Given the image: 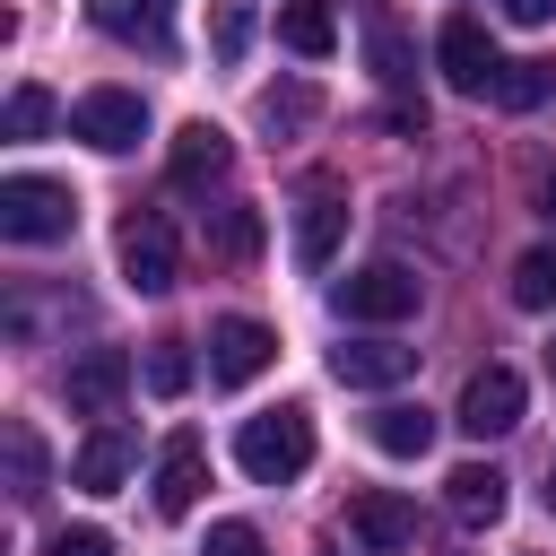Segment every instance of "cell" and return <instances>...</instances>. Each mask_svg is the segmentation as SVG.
Segmentation results:
<instances>
[{
    "mask_svg": "<svg viewBox=\"0 0 556 556\" xmlns=\"http://www.w3.org/2000/svg\"><path fill=\"white\" fill-rule=\"evenodd\" d=\"M235 460H243V478H252V486H287V478H304V469H313V417H304L295 400H278V408L243 417Z\"/></svg>",
    "mask_w": 556,
    "mask_h": 556,
    "instance_id": "cell-1",
    "label": "cell"
},
{
    "mask_svg": "<svg viewBox=\"0 0 556 556\" xmlns=\"http://www.w3.org/2000/svg\"><path fill=\"white\" fill-rule=\"evenodd\" d=\"M70 226H78L70 182H52V174H9L0 182V235L9 243H61Z\"/></svg>",
    "mask_w": 556,
    "mask_h": 556,
    "instance_id": "cell-2",
    "label": "cell"
},
{
    "mask_svg": "<svg viewBox=\"0 0 556 556\" xmlns=\"http://www.w3.org/2000/svg\"><path fill=\"white\" fill-rule=\"evenodd\" d=\"M70 139H87L96 156H130V148L148 139V104H139L130 87H87V96L70 104Z\"/></svg>",
    "mask_w": 556,
    "mask_h": 556,
    "instance_id": "cell-3",
    "label": "cell"
},
{
    "mask_svg": "<svg viewBox=\"0 0 556 556\" xmlns=\"http://www.w3.org/2000/svg\"><path fill=\"white\" fill-rule=\"evenodd\" d=\"M417 295H426V287H417V269H400V261H365V269H348V278H339V295H330V304H339L348 321H408V313H417Z\"/></svg>",
    "mask_w": 556,
    "mask_h": 556,
    "instance_id": "cell-4",
    "label": "cell"
},
{
    "mask_svg": "<svg viewBox=\"0 0 556 556\" xmlns=\"http://www.w3.org/2000/svg\"><path fill=\"white\" fill-rule=\"evenodd\" d=\"M521 400H530V391H521V374H513V365H478V374L460 382L452 426H460V434H478V443H486V434H513V426H521Z\"/></svg>",
    "mask_w": 556,
    "mask_h": 556,
    "instance_id": "cell-5",
    "label": "cell"
},
{
    "mask_svg": "<svg viewBox=\"0 0 556 556\" xmlns=\"http://www.w3.org/2000/svg\"><path fill=\"white\" fill-rule=\"evenodd\" d=\"M113 252H122V278H130L139 295H165V287H174V226H165L156 208H130L122 235H113Z\"/></svg>",
    "mask_w": 556,
    "mask_h": 556,
    "instance_id": "cell-6",
    "label": "cell"
},
{
    "mask_svg": "<svg viewBox=\"0 0 556 556\" xmlns=\"http://www.w3.org/2000/svg\"><path fill=\"white\" fill-rule=\"evenodd\" d=\"M278 365V330L269 321H252V313H226L217 330H208V382H252V374H269Z\"/></svg>",
    "mask_w": 556,
    "mask_h": 556,
    "instance_id": "cell-7",
    "label": "cell"
},
{
    "mask_svg": "<svg viewBox=\"0 0 556 556\" xmlns=\"http://www.w3.org/2000/svg\"><path fill=\"white\" fill-rule=\"evenodd\" d=\"M348 539H356L365 556H400V547L417 539V504L391 495V486H356V495H348Z\"/></svg>",
    "mask_w": 556,
    "mask_h": 556,
    "instance_id": "cell-8",
    "label": "cell"
},
{
    "mask_svg": "<svg viewBox=\"0 0 556 556\" xmlns=\"http://www.w3.org/2000/svg\"><path fill=\"white\" fill-rule=\"evenodd\" d=\"M339 235H348V200H339L330 174H313L304 182V208H295V269H330Z\"/></svg>",
    "mask_w": 556,
    "mask_h": 556,
    "instance_id": "cell-9",
    "label": "cell"
},
{
    "mask_svg": "<svg viewBox=\"0 0 556 556\" xmlns=\"http://www.w3.org/2000/svg\"><path fill=\"white\" fill-rule=\"evenodd\" d=\"M434 61H443V78L460 87V96H495V43H486V26L478 17H452L443 35H434Z\"/></svg>",
    "mask_w": 556,
    "mask_h": 556,
    "instance_id": "cell-10",
    "label": "cell"
},
{
    "mask_svg": "<svg viewBox=\"0 0 556 556\" xmlns=\"http://www.w3.org/2000/svg\"><path fill=\"white\" fill-rule=\"evenodd\" d=\"M200 486H208V443L182 426V434H165V452H156V513L182 521V513L200 504Z\"/></svg>",
    "mask_w": 556,
    "mask_h": 556,
    "instance_id": "cell-11",
    "label": "cell"
},
{
    "mask_svg": "<svg viewBox=\"0 0 556 556\" xmlns=\"http://www.w3.org/2000/svg\"><path fill=\"white\" fill-rule=\"evenodd\" d=\"M226 165H235V139L217 122H182L174 130V156H165L174 191H208V182H226Z\"/></svg>",
    "mask_w": 556,
    "mask_h": 556,
    "instance_id": "cell-12",
    "label": "cell"
},
{
    "mask_svg": "<svg viewBox=\"0 0 556 556\" xmlns=\"http://www.w3.org/2000/svg\"><path fill=\"white\" fill-rule=\"evenodd\" d=\"M330 374L348 391H391V382L417 374V348H400V339H348V348H330Z\"/></svg>",
    "mask_w": 556,
    "mask_h": 556,
    "instance_id": "cell-13",
    "label": "cell"
},
{
    "mask_svg": "<svg viewBox=\"0 0 556 556\" xmlns=\"http://www.w3.org/2000/svg\"><path fill=\"white\" fill-rule=\"evenodd\" d=\"M122 391H130V356H122V348H87V356L70 365V408H78V417H113Z\"/></svg>",
    "mask_w": 556,
    "mask_h": 556,
    "instance_id": "cell-14",
    "label": "cell"
},
{
    "mask_svg": "<svg viewBox=\"0 0 556 556\" xmlns=\"http://www.w3.org/2000/svg\"><path fill=\"white\" fill-rule=\"evenodd\" d=\"M443 504H452V521H460V530H486V521H504V469H486V460H460V469L443 478Z\"/></svg>",
    "mask_w": 556,
    "mask_h": 556,
    "instance_id": "cell-15",
    "label": "cell"
},
{
    "mask_svg": "<svg viewBox=\"0 0 556 556\" xmlns=\"http://www.w3.org/2000/svg\"><path fill=\"white\" fill-rule=\"evenodd\" d=\"M365 434H374V452H391V460H426V452H434V408H417V400H382Z\"/></svg>",
    "mask_w": 556,
    "mask_h": 556,
    "instance_id": "cell-16",
    "label": "cell"
},
{
    "mask_svg": "<svg viewBox=\"0 0 556 556\" xmlns=\"http://www.w3.org/2000/svg\"><path fill=\"white\" fill-rule=\"evenodd\" d=\"M130 460H139V443H130L122 426H96V434L78 443V460H70V478H78L87 495H113V486L130 478Z\"/></svg>",
    "mask_w": 556,
    "mask_h": 556,
    "instance_id": "cell-17",
    "label": "cell"
},
{
    "mask_svg": "<svg viewBox=\"0 0 556 556\" xmlns=\"http://www.w3.org/2000/svg\"><path fill=\"white\" fill-rule=\"evenodd\" d=\"M87 17H96L113 43H148V52H174V35H165L156 0H87Z\"/></svg>",
    "mask_w": 556,
    "mask_h": 556,
    "instance_id": "cell-18",
    "label": "cell"
},
{
    "mask_svg": "<svg viewBox=\"0 0 556 556\" xmlns=\"http://www.w3.org/2000/svg\"><path fill=\"white\" fill-rule=\"evenodd\" d=\"M278 43L304 52V61L339 52V17H330V0H287V9H278Z\"/></svg>",
    "mask_w": 556,
    "mask_h": 556,
    "instance_id": "cell-19",
    "label": "cell"
},
{
    "mask_svg": "<svg viewBox=\"0 0 556 556\" xmlns=\"http://www.w3.org/2000/svg\"><path fill=\"white\" fill-rule=\"evenodd\" d=\"M365 61H374V78H382V87H408V78H417V52H408V35H400L382 9L365 17Z\"/></svg>",
    "mask_w": 556,
    "mask_h": 556,
    "instance_id": "cell-20",
    "label": "cell"
},
{
    "mask_svg": "<svg viewBox=\"0 0 556 556\" xmlns=\"http://www.w3.org/2000/svg\"><path fill=\"white\" fill-rule=\"evenodd\" d=\"M547 96H556V61H504L495 70V104L504 113H539Z\"/></svg>",
    "mask_w": 556,
    "mask_h": 556,
    "instance_id": "cell-21",
    "label": "cell"
},
{
    "mask_svg": "<svg viewBox=\"0 0 556 556\" xmlns=\"http://www.w3.org/2000/svg\"><path fill=\"white\" fill-rule=\"evenodd\" d=\"M0 452H9V495H17V504H43V443H35L26 417L0 434Z\"/></svg>",
    "mask_w": 556,
    "mask_h": 556,
    "instance_id": "cell-22",
    "label": "cell"
},
{
    "mask_svg": "<svg viewBox=\"0 0 556 556\" xmlns=\"http://www.w3.org/2000/svg\"><path fill=\"white\" fill-rule=\"evenodd\" d=\"M513 304L521 313H556V243H530L513 261Z\"/></svg>",
    "mask_w": 556,
    "mask_h": 556,
    "instance_id": "cell-23",
    "label": "cell"
},
{
    "mask_svg": "<svg viewBox=\"0 0 556 556\" xmlns=\"http://www.w3.org/2000/svg\"><path fill=\"white\" fill-rule=\"evenodd\" d=\"M313 113H321V96H313L304 78H287V87H261V122H269V130H304Z\"/></svg>",
    "mask_w": 556,
    "mask_h": 556,
    "instance_id": "cell-24",
    "label": "cell"
},
{
    "mask_svg": "<svg viewBox=\"0 0 556 556\" xmlns=\"http://www.w3.org/2000/svg\"><path fill=\"white\" fill-rule=\"evenodd\" d=\"M52 113H61V104H52L43 87H9V113H0V130H9V139H43V130H52Z\"/></svg>",
    "mask_w": 556,
    "mask_h": 556,
    "instance_id": "cell-25",
    "label": "cell"
},
{
    "mask_svg": "<svg viewBox=\"0 0 556 556\" xmlns=\"http://www.w3.org/2000/svg\"><path fill=\"white\" fill-rule=\"evenodd\" d=\"M148 391H156V400H182V391H191V356H182V339H156V348H148Z\"/></svg>",
    "mask_w": 556,
    "mask_h": 556,
    "instance_id": "cell-26",
    "label": "cell"
},
{
    "mask_svg": "<svg viewBox=\"0 0 556 556\" xmlns=\"http://www.w3.org/2000/svg\"><path fill=\"white\" fill-rule=\"evenodd\" d=\"M217 252H226V261H252V252H261V208H243V200L217 208Z\"/></svg>",
    "mask_w": 556,
    "mask_h": 556,
    "instance_id": "cell-27",
    "label": "cell"
},
{
    "mask_svg": "<svg viewBox=\"0 0 556 556\" xmlns=\"http://www.w3.org/2000/svg\"><path fill=\"white\" fill-rule=\"evenodd\" d=\"M43 556H113V539H104L96 521H78V530H52V539H43Z\"/></svg>",
    "mask_w": 556,
    "mask_h": 556,
    "instance_id": "cell-28",
    "label": "cell"
},
{
    "mask_svg": "<svg viewBox=\"0 0 556 556\" xmlns=\"http://www.w3.org/2000/svg\"><path fill=\"white\" fill-rule=\"evenodd\" d=\"M200 556H269V547H261V530H252V521H217Z\"/></svg>",
    "mask_w": 556,
    "mask_h": 556,
    "instance_id": "cell-29",
    "label": "cell"
},
{
    "mask_svg": "<svg viewBox=\"0 0 556 556\" xmlns=\"http://www.w3.org/2000/svg\"><path fill=\"white\" fill-rule=\"evenodd\" d=\"M243 35H252V17H243V9H226V17H217V52L235 61V52H243Z\"/></svg>",
    "mask_w": 556,
    "mask_h": 556,
    "instance_id": "cell-30",
    "label": "cell"
},
{
    "mask_svg": "<svg viewBox=\"0 0 556 556\" xmlns=\"http://www.w3.org/2000/svg\"><path fill=\"white\" fill-rule=\"evenodd\" d=\"M495 9H504L513 26H547V17H556V0H495Z\"/></svg>",
    "mask_w": 556,
    "mask_h": 556,
    "instance_id": "cell-31",
    "label": "cell"
},
{
    "mask_svg": "<svg viewBox=\"0 0 556 556\" xmlns=\"http://www.w3.org/2000/svg\"><path fill=\"white\" fill-rule=\"evenodd\" d=\"M539 208L556 217V165H539Z\"/></svg>",
    "mask_w": 556,
    "mask_h": 556,
    "instance_id": "cell-32",
    "label": "cell"
},
{
    "mask_svg": "<svg viewBox=\"0 0 556 556\" xmlns=\"http://www.w3.org/2000/svg\"><path fill=\"white\" fill-rule=\"evenodd\" d=\"M547 504H556V460H547Z\"/></svg>",
    "mask_w": 556,
    "mask_h": 556,
    "instance_id": "cell-33",
    "label": "cell"
},
{
    "mask_svg": "<svg viewBox=\"0 0 556 556\" xmlns=\"http://www.w3.org/2000/svg\"><path fill=\"white\" fill-rule=\"evenodd\" d=\"M547 365H556V348H547Z\"/></svg>",
    "mask_w": 556,
    "mask_h": 556,
    "instance_id": "cell-34",
    "label": "cell"
}]
</instances>
